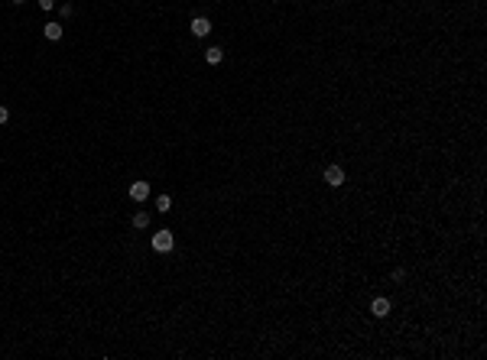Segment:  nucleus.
<instances>
[{"mask_svg":"<svg viewBox=\"0 0 487 360\" xmlns=\"http://www.w3.org/2000/svg\"><path fill=\"white\" fill-rule=\"evenodd\" d=\"M39 7H43V10H52V7H56V0H39Z\"/></svg>","mask_w":487,"mask_h":360,"instance_id":"9b49d317","label":"nucleus"},{"mask_svg":"<svg viewBox=\"0 0 487 360\" xmlns=\"http://www.w3.org/2000/svg\"><path fill=\"white\" fill-rule=\"evenodd\" d=\"M130 198H133V202H146L149 198V182H133L130 185Z\"/></svg>","mask_w":487,"mask_h":360,"instance_id":"20e7f679","label":"nucleus"},{"mask_svg":"<svg viewBox=\"0 0 487 360\" xmlns=\"http://www.w3.org/2000/svg\"><path fill=\"white\" fill-rule=\"evenodd\" d=\"M221 59H224V49H221V46H211V49L205 52V62H208V65H218Z\"/></svg>","mask_w":487,"mask_h":360,"instance_id":"423d86ee","label":"nucleus"},{"mask_svg":"<svg viewBox=\"0 0 487 360\" xmlns=\"http://www.w3.org/2000/svg\"><path fill=\"white\" fill-rule=\"evenodd\" d=\"M7 120H10V110H7V107H0V127H4Z\"/></svg>","mask_w":487,"mask_h":360,"instance_id":"9d476101","label":"nucleus"},{"mask_svg":"<svg viewBox=\"0 0 487 360\" xmlns=\"http://www.w3.org/2000/svg\"><path fill=\"white\" fill-rule=\"evenodd\" d=\"M43 36L56 43V39H62V26H59V23H46V26H43Z\"/></svg>","mask_w":487,"mask_h":360,"instance_id":"0eeeda50","label":"nucleus"},{"mask_svg":"<svg viewBox=\"0 0 487 360\" xmlns=\"http://www.w3.org/2000/svg\"><path fill=\"white\" fill-rule=\"evenodd\" d=\"M156 211H163V214L173 211V198H169V195H159V198H156Z\"/></svg>","mask_w":487,"mask_h":360,"instance_id":"1a4fd4ad","label":"nucleus"},{"mask_svg":"<svg viewBox=\"0 0 487 360\" xmlns=\"http://www.w3.org/2000/svg\"><path fill=\"white\" fill-rule=\"evenodd\" d=\"M173 244H176V240H173V231H156L153 234V250L156 253H169V250H173Z\"/></svg>","mask_w":487,"mask_h":360,"instance_id":"f257e3e1","label":"nucleus"},{"mask_svg":"<svg viewBox=\"0 0 487 360\" xmlns=\"http://www.w3.org/2000/svg\"><path fill=\"white\" fill-rule=\"evenodd\" d=\"M208 33H211L208 17H195V20H192V36H208Z\"/></svg>","mask_w":487,"mask_h":360,"instance_id":"39448f33","label":"nucleus"},{"mask_svg":"<svg viewBox=\"0 0 487 360\" xmlns=\"http://www.w3.org/2000/svg\"><path fill=\"white\" fill-rule=\"evenodd\" d=\"M10 4H23V0H10Z\"/></svg>","mask_w":487,"mask_h":360,"instance_id":"f8f14e48","label":"nucleus"},{"mask_svg":"<svg viewBox=\"0 0 487 360\" xmlns=\"http://www.w3.org/2000/svg\"><path fill=\"white\" fill-rule=\"evenodd\" d=\"M325 182L332 185V189L345 185V169H341V165H328V169H325Z\"/></svg>","mask_w":487,"mask_h":360,"instance_id":"f03ea898","label":"nucleus"},{"mask_svg":"<svg viewBox=\"0 0 487 360\" xmlns=\"http://www.w3.org/2000/svg\"><path fill=\"white\" fill-rule=\"evenodd\" d=\"M370 315H374V318H387V315H390V299L377 295V299L370 302Z\"/></svg>","mask_w":487,"mask_h":360,"instance_id":"7ed1b4c3","label":"nucleus"},{"mask_svg":"<svg viewBox=\"0 0 487 360\" xmlns=\"http://www.w3.org/2000/svg\"><path fill=\"white\" fill-rule=\"evenodd\" d=\"M133 227H140V231H143V227H149V211H136L133 214Z\"/></svg>","mask_w":487,"mask_h":360,"instance_id":"6e6552de","label":"nucleus"}]
</instances>
